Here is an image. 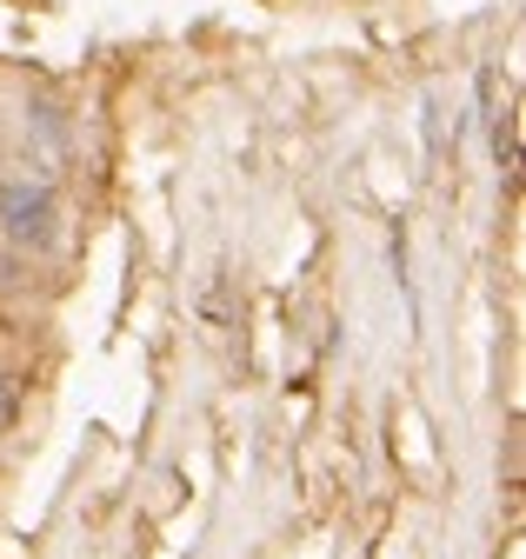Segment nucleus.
Returning a JSON list of instances; mask_svg holds the SVG:
<instances>
[{
  "label": "nucleus",
  "mask_w": 526,
  "mask_h": 559,
  "mask_svg": "<svg viewBox=\"0 0 526 559\" xmlns=\"http://www.w3.org/2000/svg\"><path fill=\"white\" fill-rule=\"evenodd\" d=\"M0 227L21 247H47L53 240V193L47 187H0Z\"/></svg>",
  "instance_id": "nucleus-1"
},
{
  "label": "nucleus",
  "mask_w": 526,
  "mask_h": 559,
  "mask_svg": "<svg viewBox=\"0 0 526 559\" xmlns=\"http://www.w3.org/2000/svg\"><path fill=\"white\" fill-rule=\"evenodd\" d=\"M493 154H500V167H506V174L519 167V120H513V114H500V120H493Z\"/></svg>",
  "instance_id": "nucleus-2"
},
{
  "label": "nucleus",
  "mask_w": 526,
  "mask_h": 559,
  "mask_svg": "<svg viewBox=\"0 0 526 559\" xmlns=\"http://www.w3.org/2000/svg\"><path fill=\"white\" fill-rule=\"evenodd\" d=\"M14 427V386H8V373H0V433Z\"/></svg>",
  "instance_id": "nucleus-3"
},
{
  "label": "nucleus",
  "mask_w": 526,
  "mask_h": 559,
  "mask_svg": "<svg viewBox=\"0 0 526 559\" xmlns=\"http://www.w3.org/2000/svg\"><path fill=\"white\" fill-rule=\"evenodd\" d=\"M8 273H14V266H8V260H0V287H8Z\"/></svg>",
  "instance_id": "nucleus-4"
}]
</instances>
